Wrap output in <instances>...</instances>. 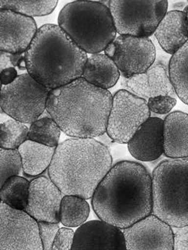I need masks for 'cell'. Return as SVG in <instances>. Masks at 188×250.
I'll return each mask as SVG.
<instances>
[{
	"label": "cell",
	"mask_w": 188,
	"mask_h": 250,
	"mask_svg": "<svg viewBox=\"0 0 188 250\" xmlns=\"http://www.w3.org/2000/svg\"><path fill=\"white\" fill-rule=\"evenodd\" d=\"M92 198L94 212L100 220L126 229L152 213V178L138 163H118Z\"/></svg>",
	"instance_id": "obj_1"
},
{
	"label": "cell",
	"mask_w": 188,
	"mask_h": 250,
	"mask_svg": "<svg viewBox=\"0 0 188 250\" xmlns=\"http://www.w3.org/2000/svg\"><path fill=\"white\" fill-rule=\"evenodd\" d=\"M112 102L108 90L90 84L82 77L51 90L47 110L67 135L94 139L107 131Z\"/></svg>",
	"instance_id": "obj_2"
},
{
	"label": "cell",
	"mask_w": 188,
	"mask_h": 250,
	"mask_svg": "<svg viewBox=\"0 0 188 250\" xmlns=\"http://www.w3.org/2000/svg\"><path fill=\"white\" fill-rule=\"evenodd\" d=\"M112 167V154L105 145L73 138L57 146L48 172L64 195L88 199Z\"/></svg>",
	"instance_id": "obj_3"
},
{
	"label": "cell",
	"mask_w": 188,
	"mask_h": 250,
	"mask_svg": "<svg viewBox=\"0 0 188 250\" xmlns=\"http://www.w3.org/2000/svg\"><path fill=\"white\" fill-rule=\"evenodd\" d=\"M87 59V53L56 24L38 29L25 52L28 74L51 90L82 78Z\"/></svg>",
	"instance_id": "obj_4"
},
{
	"label": "cell",
	"mask_w": 188,
	"mask_h": 250,
	"mask_svg": "<svg viewBox=\"0 0 188 250\" xmlns=\"http://www.w3.org/2000/svg\"><path fill=\"white\" fill-rule=\"evenodd\" d=\"M58 25L86 53H101L116 39L109 7L101 2L75 1L63 7Z\"/></svg>",
	"instance_id": "obj_5"
},
{
	"label": "cell",
	"mask_w": 188,
	"mask_h": 250,
	"mask_svg": "<svg viewBox=\"0 0 188 250\" xmlns=\"http://www.w3.org/2000/svg\"><path fill=\"white\" fill-rule=\"evenodd\" d=\"M151 178L153 214L171 227L188 225V158L164 160Z\"/></svg>",
	"instance_id": "obj_6"
},
{
	"label": "cell",
	"mask_w": 188,
	"mask_h": 250,
	"mask_svg": "<svg viewBox=\"0 0 188 250\" xmlns=\"http://www.w3.org/2000/svg\"><path fill=\"white\" fill-rule=\"evenodd\" d=\"M50 91L29 74H21L11 84L2 86L1 109L13 119L32 124L47 109Z\"/></svg>",
	"instance_id": "obj_7"
},
{
	"label": "cell",
	"mask_w": 188,
	"mask_h": 250,
	"mask_svg": "<svg viewBox=\"0 0 188 250\" xmlns=\"http://www.w3.org/2000/svg\"><path fill=\"white\" fill-rule=\"evenodd\" d=\"M108 7L119 35L148 38L166 14L168 2L112 0Z\"/></svg>",
	"instance_id": "obj_8"
},
{
	"label": "cell",
	"mask_w": 188,
	"mask_h": 250,
	"mask_svg": "<svg viewBox=\"0 0 188 250\" xmlns=\"http://www.w3.org/2000/svg\"><path fill=\"white\" fill-rule=\"evenodd\" d=\"M150 117L146 100L126 90H119L113 97L106 132L114 142L125 144Z\"/></svg>",
	"instance_id": "obj_9"
},
{
	"label": "cell",
	"mask_w": 188,
	"mask_h": 250,
	"mask_svg": "<svg viewBox=\"0 0 188 250\" xmlns=\"http://www.w3.org/2000/svg\"><path fill=\"white\" fill-rule=\"evenodd\" d=\"M0 250H43L38 221L25 210L0 204Z\"/></svg>",
	"instance_id": "obj_10"
},
{
	"label": "cell",
	"mask_w": 188,
	"mask_h": 250,
	"mask_svg": "<svg viewBox=\"0 0 188 250\" xmlns=\"http://www.w3.org/2000/svg\"><path fill=\"white\" fill-rule=\"evenodd\" d=\"M124 78H130L147 71L156 57L155 47L148 38L118 35L105 49Z\"/></svg>",
	"instance_id": "obj_11"
},
{
	"label": "cell",
	"mask_w": 188,
	"mask_h": 250,
	"mask_svg": "<svg viewBox=\"0 0 188 250\" xmlns=\"http://www.w3.org/2000/svg\"><path fill=\"white\" fill-rule=\"evenodd\" d=\"M121 230L126 250H173L172 227L153 213Z\"/></svg>",
	"instance_id": "obj_12"
},
{
	"label": "cell",
	"mask_w": 188,
	"mask_h": 250,
	"mask_svg": "<svg viewBox=\"0 0 188 250\" xmlns=\"http://www.w3.org/2000/svg\"><path fill=\"white\" fill-rule=\"evenodd\" d=\"M64 194L52 180L39 177L30 182L29 195L24 210L36 221L61 222Z\"/></svg>",
	"instance_id": "obj_13"
},
{
	"label": "cell",
	"mask_w": 188,
	"mask_h": 250,
	"mask_svg": "<svg viewBox=\"0 0 188 250\" xmlns=\"http://www.w3.org/2000/svg\"><path fill=\"white\" fill-rule=\"evenodd\" d=\"M0 49L12 54L25 53L37 33L35 20L9 10H0Z\"/></svg>",
	"instance_id": "obj_14"
},
{
	"label": "cell",
	"mask_w": 188,
	"mask_h": 250,
	"mask_svg": "<svg viewBox=\"0 0 188 250\" xmlns=\"http://www.w3.org/2000/svg\"><path fill=\"white\" fill-rule=\"evenodd\" d=\"M126 250L123 231L102 221L84 223L74 232L71 250Z\"/></svg>",
	"instance_id": "obj_15"
},
{
	"label": "cell",
	"mask_w": 188,
	"mask_h": 250,
	"mask_svg": "<svg viewBox=\"0 0 188 250\" xmlns=\"http://www.w3.org/2000/svg\"><path fill=\"white\" fill-rule=\"evenodd\" d=\"M163 130V120L150 117L127 143L130 154L143 162L159 159L164 153Z\"/></svg>",
	"instance_id": "obj_16"
},
{
	"label": "cell",
	"mask_w": 188,
	"mask_h": 250,
	"mask_svg": "<svg viewBox=\"0 0 188 250\" xmlns=\"http://www.w3.org/2000/svg\"><path fill=\"white\" fill-rule=\"evenodd\" d=\"M127 87L137 96L148 100L159 96H177L171 82L168 67L163 63H154L143 74L129 78Z\"/></svg>",
	"instance_id": "obj_17"
},
{
	"label": "cell",
	"mask_w": 188,
	"mask_h": 250,
	"mask_svg": "<svg viewBox=\"0 0 188 250\" xmlns=\"http://www.w3.org/2000/svg\"><path fill=\"white\" fill-rule=\"evenodd\" d=\"M159 45L168 54L176 53L188 41V20L184 11L167 12L155 32Z\"/></svg>",
	"instance_id": "obj_18"
},
{
	"label": "cell",
	"mask_w": 188,
	"mask_h": 250,
	"mask_svg": "<svg viewBox=\"0 0 188 250\" xmlns=\"http://www.w3.org/2000/svg\"><path fill=\"white\" fill-rule=\"evenodd\" d=\"M164 155L168 158H188V114L168 113L164 120Z\"/></svg>",
	"instance_id": "obj_19"
},
{
	"label": "cell",
	"mask_w": 188,
	"mask_h": 250,
	"mask_svg": "<svg viewBox=\"0 0 188 250\" xmlns=\"http://www.w3.org/2000/svg\"><path fill=\"white\" fill-rule=\"evenodd\" d=\"M120 71L108 55L95 53L89 57L85 64L82 78L90 84L108 90L116 85Z\"/></svg>",
	"instance_id": "obj_20"
},
{
	"label": "cell",
	"mask_w": 188,
	"mask_h": 250,
	"mask_svg": "<svg viewBox=\"0 0 188 250\" xmlns=\"http://www.w3.org/2000/svg\"><path fill=\"white\" fill-rule=\"evenodd\" d=\"M57 146H47L27 139L18 148L22 156L24 174L28 176L39 175L49 168Z\"/></svg>",
	"instance_id": "obj_21"
},
{
	"label": "cell",
	"mask_w": 188,
	"mask_h": 250,
	"mask_svg": "<svg viewBox=\"0 0 188 250\" xmlns=\"http://www.w3.org/2000/svg\"><path fill=\"white\" fill-rule=\"evenodd\" d=\"M168 72L176 95L188 105V41L172 55Z\"/></svg>",
	"instance_id": "obj_22"
},
{
	"label": "cell",
	"mask_w": 188,
	"mask_h": 250,
	"mask_svg": "<svg viewBox=\"0 0 188 250\" xmlns=\"http://www.w3.org/2000/svg\"><path fill=\"white\" fill-rule=\"evenodd\" d=\"M90 212V206L86 199L77 195H64L60 213L63 225L70 228L80 226L86 222Z\"/></svg>",
	"instance_id": "obj_23"
},
{
	"label": "cell",
	"mask_w": 188,
	"mask_h": 250,
	"mask_svg": "<svg viewBox=\"0 0 188 250\" xmlns=\"http://www.w3.org/2000/svg\"><path fill=\"white\" fill-rule=\"evenodd\" d=\"M30 182L24 178L14 176L1 186V202L16 209L24 210L29 195Z\"/></svg>",
	"instance_id": "obj_24"
},
{
	"label": "cell",
	"mask_w": 188,
	"mask_h": 250,
	"mask_svg": "<svg viewBox=\"0 0 188 250\" xmlns=\"http://www.w3.org/2000/svg\"><path fill=\"white\" fill-rule=\"evenodd\" d=\"M58 2L56 0L9 1L0 0V10H9L27 17H41L50 14Z\"/></svg>",
	"instance_id": "obj_25"
},
{
	"label": "cell",
	"mask_w": 188,
	"mask_h": 250,
	"mask_svg": "<svg viewBox=\"0 0 188 250\" xmlns=\"http://www.w3.org/2000/svg\"><path fill=\"white\" fill-rule=\"evenodd\" d=\"M61 131L52 117H44L31 124L27 139L47 146H57Z\"/></svg>",
	"instance_id": "obj_26"
},
{
	"label": "cell",
	"mask_w": 188,
	"mask_h": 250,
	"mask_svg": "<svg viewBox=\"0 0 188 250\" xmlns=\"http://www.w3.org/2000/svg\"><path fill=\"white\" fill-rule=\"evenodd\" d=\"M29 129L25 124L17 120H9L1 125L0 146L7 149H18L27 140Z\"/></svg>",
	"instance_id": "obj_27"
},
{
	"label": "cell",
	"mask_w": 188,
	"mask_h": 250,
	"mask_svg": "<svg viewBox=\"0 0 188 250\" xmlns=\"http://www.w3.org/2000/svg\"><path fill=\"white\" fill-rule=\"evenodd\" d=\"M0 169H1V182L2 186L9 178L18 176L23 169L22 156L18 149H0Z\"/></svg>",
	"instance_id": "obj_28"
},
{
	"label": "cell",
	"mask_w": 188,
	"mask_h": 250,
	"mask_svg": "<svg viewBox=\"0 0 188 250\" xmlns=\"http://www.w3.org/2000/svg\"><path fill=\"white\" fill-rule=\"evenodd\" d=\"M176 104V98L169 96H159L150 98L147 100V105L150 111L162 115L169 113Z\"/></svg>",
	"instance_id": "obj_29"
},
{
	"label": "cell",
	"mask_w": 188,
	"mask_h": 250,
	"mask_svg": "<svg viewBox=\"0 0 188 250\" xmlns=\"http://www.w3.org/2000/svg\"><path fill=\"white\" fill-rule=\"evenodd\" d=\"M38 225H39V235L41 238L43 250H52L55 237L60 229L58 224L47 222V221H39Z\"/></svg>",
	"instance_id": "obj_30"
},
{
	"label": "cell",
	"mask_w": 188,
	"mask_h": 250,
	"mask_svg": "<svg viewBox=\"0 0 188 250\" xmlns=\"http://www.w3.org/2000/svg\"><path fill=\"white\" fill-rule=\"evenodd\" d=\"M18 66L21 70H27L26 67L25 53L12 54L1 51L0 53V68L1 70L8 67Z\"/></svg>",
	"instance_id": "obj_31"
},
{
	"label": "cell",
	"mask_w": 188,
	"mask_h": 250,
	"mask_svg": "<svg viewBox=\"0 0 188 250\" xmlns=\"http://www.w3.org/2000/svg\"><path fill=\"white\" fill-rule=\"evenodd\" d=\"M74 231L68 228L59 229L55 237L52 250H69L72 249L74 242Z\"/></svg>",
	"instance_id": "obj_32"
},
{
	"label": "cell",
	"mask_w": 188,
	"mask_h": 250,
	"mask_svg": "<svg viewBox=\"0 0 188 250\" xmlns=\"http://www.w3.org/2000/svg\"><path fill=\"white\" fill-rule=\"evenodd\" d=\"M173 231V250H188V225L172 227Z\"/></svg>",
	"instance_id": "obj_33"
},
{
	"label": "cell",
	"mask_w": 188,
	"mask_h": 250,
	"mask_svg": "<svg viewBox=\"0 0 188 250\" xmlns=\"http://www.w3.org/2000/svg\"><path fill=\"white\" fill-rule=\"evenodd\" d=\"M18 76V71L14 67H8L1 70V82L2 85L11 84Z\"/></svg>",
	"instance_id": "obj_34"
},
{
	"label": "cell",
	"mask_w": 188,
	"mask_h": 250,
	"mask_svg": "<svg viewBox=\"0 0 188 250\" xmlns=\"http://www.w3.org/2000/svg\"><path fill=\"white\" fill-rule=\"evenodd\" d=\"M184 13L186 14L187 16V20H188V6H187L186 8H185V10H184Z\"/></svg>",
	"instance_id": "obj_35"
}]
</instances>
